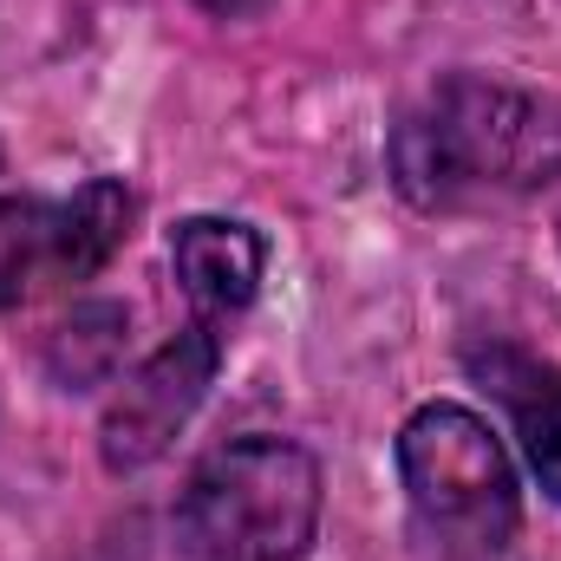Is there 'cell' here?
<instances>
[{"instance_id": "5", "label": "cell", "mask_w": 561, "mask_h": 561, "mask_svg": "<svg viewBox=\"0 0 561 561\" xmlns=\"http://www.w3.org/2000/svg\"><path fill=\"white\" fill-rule=\"evenodd\" d=\"M170 268H176L183 300L196 307V320L222 327L262 287V236L229 216H190L170 236Z\"/></svg>"}, {"instance_id": "6", "label": "cell", "mask_w": 561, "mask_h": 561, "mask_svg": "<svg viewBox=\"0 0 561 561\" xmlns=\"http://www.w3.org/2000/svg\"><path fill=\"white\" fill-rule=\"evenodd\" d=\"M131 190L118 176H92L85 190H72L59 203V262L66 280H92L131 236Z\"/></svg>"}, {"instance_id": "4", "label": "cell", "mask_w": 561, "mask_h": 561, "mask_svg": "<svg viewBox=\"0 0 561 561\" xmlns=\"http://www.w3.org/2000/svg\"><path fill=\"white\" fill-rule=\"evenodd\" d=\"M216 366H222V333L209 320H196L190 333H176L170 346H157L138 373L118 386V399L105 405V424H99L105 470H144V463H157L170 450V437L196 419Z\"/></svg>"}, {"instance_id": "2", "label": "cell", "mask_w": 561, "mask_h": 561, "mask_svg": "<svg viewBox=\"0 0 561 561\" xmlns=\"http://www.w3.org/2000/svg\"><path fill=\"white\" fill-rule=\"evenodd\" d=\"M320 529V463L287 437H236L209 450L176 496L190 561H300Z\"/></svg>"}, {"instance_id": "8", "label": "cell", "mask_w": 561, "mask_h": 561, "mask_svg": "<svg viewBox=\"0 0 561 561\" xmlns=\"http://www.w3.org/2000/svg\"><path fill=\"white\" fill-rule=\"evenodd\" d=\"M118 346H125V307H79L53 333V379L59 386H92L99 373H112Z\"/></svg>"}, {"instance_id": "9", "label": "cell", "mask_w": 561, "mask_h": 561, "mask_svg": "<svg viewBox=\"0 0 561 561\" xmlns=\"http://www.w3.org/2000/svg\"><path fill=\"white\" fill-rule=\"evenodd\" d=\"M516 419H523V450L542 477V490L561 503V373H536L529 386H510Z\"/></svg>"}, {"instance_id": "3", "label": "cell", "mask_w": 561, "mask_h": 561, "mask_svg": "<svg viewBox=\"0 0 561 561\" xmlns=\"http://www.w3.org/2000/svg\"><path fill=\"white\" fill-rule=\"evenodd\" d=\"M399 477L419 529L444 556L490 561L510 549L523 496L510 450L490 424L463 405H424L399 431Z\"/></svg>"}, {"instance_id": "1", "label": "cell", "mask_w": 561, "mask_h": 561, "mask_svg": "<svg viewBox=\"0 0 561 561\" xmlns=\"http://www.w3.org/2000/svg\"><path fill=\"white\" fill-rule=\"evenodd\" d=\"M392 170L419 209L542 190L561 176V112L536 92L457 72L392 131Z\"/></svg>"}, {"instance_id": "7", "label": "cell", "mask_w": 561, "mask_h": 561, "mask_svg": "<svg viewBox=\"0 0 561 561\" xmlns=\"http://www.w3.org/2000/svg\"><path fill=\"white\" fill-rule=\"evenodd\" d=\"M46 280H66V262H59V203L7 196L0 203V307L33 300Z\"/></svg>"}]
</instances>
